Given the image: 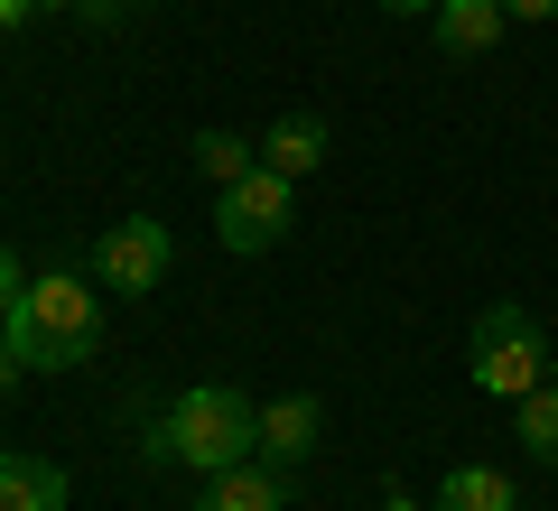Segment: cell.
<instances>
[{
    "instance_id": "cell-1",
    "label": "cell",
    "mask_w": 558,
    "mask_h": 511,
    "mask_svg": "<svg viewBox=\"0 0 558 511\" xmlns=\"http://www.w3.org/2000/svg\"><path fill=\"white\" fill-rule=\"evenodd\" d=\"M0 334H10V354H20L28 373H75V363L102 344V297H94V279H75V270L28 279V297L0 316Z\"/></svg>"
},
{
    "instance_id": "cell-2",
    "label": "cell",
    "mask_w": 558,
    "mask_h": 511,
    "mask_svg": "<svg viewBox=\"0 0 558 511\" xmlns=\"http://www.w3.org/2000/svg\"><path fill=\"white\" fill-rule=\"evenodd\" d=\"M159 455L186 474H223L242 455H260V400H242L233 381H196V391L168 400L159 418Z\"/></svg>"
},
{
    "instance_id": "cell-3",
    "label": "cell",
    "mask_w": 558,
    "mask_h": 511,
    "mask_svg": "<svg viewBox=\"0 0 558 511\" xmlns=\"http://www.w3.org/2000/svg\"><path fill=\"white\" fill-rule=\"evenodd\" d=\"M465 373H475V391L494 400H521L549 381V334H539L531 307H512V297H494V307L475 316V334H465Z\"/></svg>"
},
{
    "instance_id": "cell-4",
    "label": "cell",
    "mask_w": 558,
    "mask_h": 511,
    "mask_svg": "<svg viewBox=\"0 0 558 511\" xmlns=\"http://www.w3.org/2000/svg\"><path fill=\"white\" fill-rule=\"evenodd\" d=\"M289 223H299V186L279 178V168H252V178L215 186V242L223 252H279L289 242Z\"/></svg>"
},
{
    "instance_id": "cell-5",
    "label": "cell",
    "mask_w": 558,
    "mask_h": 511,
    "mask_svg": "<svg viewBox=\"0 0 558 511\" xmlns=\"http://www.w3.org/2000/svg\"><path fill=\"white\" fill-rule=\"evenodd\" d=\"M168 270H178V233H168L159 215H121L112 233L94 242V279L112 297H149V289H168Z\"/></svg>"
},
{
    "instance_id": "cell-6",
    "label": "cell",
    "mask_w": 558,
    "mask_h": 511,
    "mask_svg": "<svg viewBox=\"0 0 558 511\" xmlns=\"http://www.w3.org/2000/svg\"><path fill=\"white\" fill-rule=\"evenodd\" d=\"M317 437H326V400L317 391H279V400H260V465H307L317 455Z\"/></svg>"
},
{
    "instance_id": "cell-7",
    "label": "cell",
    "mask_w": 558,
    "mask_h": 511,
    "mask_svg": "<svg viewBox=\"0 0 558 511\" xmlns=\"http://www.w3.org/2000/svg\"><path fill=\"white\" fill-rule=\"evenodd\" d=\"M196 511H289V474L260 465V455H242V465L205 474V502Z\"/></svg>"
},
{
    "instance_id": "cell-8",
    "label": "cell",
    "mask_w": 558,
    "mask_h": 511,
    "mask_svg": "<svg viewBox=\"0 0 558 511\" xmlns=\"http://www.w3.org/2000/svg\"><path fill=\"white\" fill-rule=\"evenodd\" d=\"M260 168H279L289 186L317 178V168H326V121L317 112H279L270 131H260Z\"/></svg>"
},
{
    "instance_id": "cell-9",
    "label": "cell",
    "mask_w": 558,
    "mask_h": 511,
    "mask_svg": "<svg viewBox=\"0 0 558 511\" xmlns=\"http://www.w3.org/2000/svg\"><path fill=\"white\" fill-rule=\"evenodd\" d=\"M428 28H438L447 57H484V47L512 28V10H502V0H438V10H428Z\"/></svg>"
},
{
    "instance_id": "cell-10",
    "label": "cell",
    "mask_w": 558,
    "mask_h": 511,
    "mask_svg": "<svg viewBox=\"0 0 558 511\" xmlns=\"http://www.w3.org/2000/svg\"><path fill=\"white\" fill-rule=\"evenodd\" d=\"M0 511H65V465L0 447Z\"/></svg>"
},
{
    "instance_id": "cell-11",
    "label": "cell",
    "mask_w": 558,
    "mask_h": 511,
    "mask_svg": "<svg viewBox=\"0 0 558 511\" xmlns=\"http://www.w3.org/2000/svg\"><path fill=\"white\" fill-rule=\"evenodd\" d=\"M428 511H521V484L502 465H447V484H438Z\"/></svg>"
},
{
    "instance_id": "cell-12",
    "label": "cell",
    "mask_w": 558,
    "mask_h": 511,
    "mask_svg": "<svg viewBox=\"0 0 558 511\" xmlns=\"http://www.w3.org/2000/svg\"><path fill=\"white\" fill-rule=\"evenodd\" d=\"M186 149H196V168L215 186H233V178H252V168H260V139H242V131H196Z\"/></svg>"
},
{
    "instance_id": "cell-13",
    "label": "cell",
    "mask_w": 558,
    "mask_h": 511,
    "mask_svg": "<svg viewBox=\"0 0 558 511\" xmlns=\"http://www.w3.org/2000/svg\"><path fill=\"white\" fill-rule=\"evenodd\" d=\"M512 418H521V447H531L539 465H558V373L539 381V391H521V400H512Z\"/></svg>"
},
{
    "instance_id": "cell-14",
    "label": "cell",
    "mask_w": 558,
    "mask_h": 511,
    "mask_svg": "<svg viewBox=\"0 0 558 511\" xmlns=\"http://www.w3.org/2000/svg\"><path fill=\"white\" fill-rule=\"evenodd\" d=\"M20 297H28V279H20V260H10V252H0V316H10V307H20Z\"/></svg>"
},
{
    "instance_id": "cell-15",
    "label": "cell",
    "mask_w": 558,
    "mask_h": 511,
    "mask_svg": "<svg viewBox=\"0 0 558 511\" xmlns=\"http://www.w3.org/2000/svg\"><path fill=\"white\" fill-rule=\"evenodd\" d=\"M512 20H558V0H502Z\"/></svg>"
},
{
    "instance_id": "cell-16",
    "label": "cell",
    "mask_w": 558,
    "mask_h": 511,
    "mask_svg": "<svg viewBox=\"0 0 558 511\" xmlns=\"http://www.w3.org/2000/svg\"><path fill=\"white\" fill-rule=\"evenodd\" d=\"M20 373H28V363L10 354V334H0V400H10V381H20Z\"/></svg>"
},
{
    "instance_id": "cell-17",
    "label": "cell",
    "mask_w": 558,
    "mask_h": 511,
    "mask_svg": "<svg viewBox=\"0 0 558 511\" xmlns=\"http://www.w3.org/2000/svg\"><path fill=\"white\" fill-rule=\"evenodd\" d=\"M381 10H391V20H428V10H438V0H381Z\"/></svg>"
},
{
    "instance_id": "cell-18",
    "label": "cell",
    "mask_w": 558,
    "mask_h": 511,
    "mask_svg": "<svg viewBox=\"0 0 558 511\" xmlns=\"http://www.w3.org/2000/svg\"><path fill=\"white\" fill-rule=\"evenodd\" d=\"M28 10H38V0H0V28H10V20H28Z\"/></svg>"
},
{
    "instance_id": "cell-19",
    "label": "cell",
    "mask_w": 558,
    "mask_h": 511,
    "mask_svg": "<svg viewBox=\"0 0 558 511\" xmlns=\"http://www.w3.org/2000/svg\"><path fill=\"white\" fill-rule=\"evenodd\" d=\"M94 10H149V0H94Z\"/></svg>"
},
{
    "instance_id": "cell-20",
    "label": "cell",
    "mask_w": 558,
    "mask_h": 511,
    "mask_svg": "<svg viewBox=\"0 0 558 511\" xmlns=\"http://www.w3.org/2000/svg\"><path fill=\"white\" fill-rule=\"evenodd\" d=\"M381 511H418V502H400V492H391V502H381Z\"/></svg>"
}]
</instances>
